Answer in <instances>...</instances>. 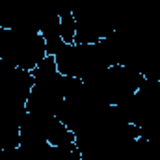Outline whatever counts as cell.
Instances as JSON below:
<instances>
[{
  "label": "cell",
  "mask_w": 160,
  "mask_h": 160,
  "mask_svg": "<svg viewBox=\"0 0 160 160\" xmlns=\"http://www.w3.org/2000/svg\"><path fill=\"white\" fill-rule=\"evenodd\" d=\"M34 86L32 71H24L19 67H13L4 77H0V112L21 121L24 119L26 112V101Z\"/></svg>",
  "instance_id": "7"
},
{
  "label": "cell",
  "mask_w": 160,
  "mask_h": 160,
  "mask_svg": "<svg viewBox=\"0 0 160 160\" xmlns=\"http://www.w3.org/2000/svg\"><path fill=\"white\" fill-rule=\"evenodd\" d=\"M69 145L75 143V134L56 116L26 114L21 123L19 145Z\"/></svg>",
  "instance_id": "6"
},
{
  "label": "cell",
  "mask_w": 160,
  "mask_h": 160,
  "mask_svg": "<svg viewBox=\"0 0 160 160\" xmlns=\"http://www.w3.org/2000/svg\"><path fill=\"white\" fill-rule=\"evenodd\" d=\"M47 56V45L39 32L0 26V58L8 60L13 67L34 71Z\"/></svg>",
  "instance_id": "5"
},
{
  "label": "cell",
  "mask_w": 160,
  "mask_h": 160,
  "mask_svg": "<svg viewBox=\"0 0 160 160\" xmlns=\"http://www.w3.org/2000/svg\"><path fill=\"white\" fill-rule=\"evenodd\" d=\"M56 67L63 77L78 80H88L93 75L110 67L108 56L101 45L97 43H71L63 45L60 52L54 56Z\"/></svg>",
  "instance_id": "4"
},
{
  "label": "cell",
  "mask_w": 160,
  "mask_h": 160,
  "mask_svg": "<svg viewBox=\"0 0 160 160\" xmlns=\"http://www.w3.org/2000/svg\"><path fill=\"white\" fill-rule=\"evenodd\" d=\"M21 143V121L0 112V151L19 147Z\"/></svg>",
  "instance_id": "9"
},
{
  "label": "cell",
  "mask_w": 160,
  "mask_h": 160,
  "mask_svg": "<svg viewBox=\"0 0 160 160\" xmlns=\"http://www.w3.org/2000/svg\"><path fill=\"white\" fill-rule=\"evenodd\" d=\"M11 69H13V65H11L8 60H2V58H0V77H4V75H6L8 71H11Z\"/></svg>",
  "instance_id": "14"
},
{
  "label": "cell",
  "mask_w": 160,
  "mask_h": 160,
  "mask_svg": "<svg viewBox=\"0 0 160 160\" xmlns=\"http://www.w3.org/2000/svg\"><path fill=\"white\" fill-rule=\"evenodd\" d=\"M48 160H82V158H80L77 145L69 143V145H52Z\"/></svg>",
  "instance_id": "10"
},
{
  "label": "cell",
  "mask_w": 160,
  "mask_h": 160,
  "mask_svg": "<svg viewBox=\"0 0 160 160\" xmlns=\"http://www.w3.org/2000/svg\"><path fill=\"white\" fill-rule=\"evenodd\" d=\"M0 160H28V158H26V155L21 147H13V149L0 151Z\"/></svg>",
  "instance_id": "12"
},
{
  "label": "cell",
  "mask_w": 160,
  "mask_h": 160,
  "mask_svg": "<svg viewBox=\"0 0 160 160\" xmlns=\"http://www.w3.org/2000/svg\"><path fill=\"white\" fill-rule=\"evenodd\" d=\"M116 108L125 121L138 127L140 138L160 143V80H143L138 91Z\"/></svg>",
  "instance_id": "1"
},
{
  "label": "cell",
  "mask_w": 160,
  "mask_h": 160,
  "mask_svg": "<svg viewBox=\"0 0 160 160\" xmlns=\"http://www.w3.org/2000/svg\"><path fill=\"white\" fill-rule=\"evenodd\" d=\"M15 6L22 8L24 11H28L30 15L36 17L38 24H39V32L47 26V24H52L56 21H60L58 13L54 11L52 8V2L50 0H11Z\"/></svg>",
  "instance_id": "8"
},
{
  "label": "cell",
  "mask_w": 160,
  "mask_h": 160,
  "mask_svg": "<svg viewBox=\"0 0 160 160\" xmlns=\"http://www.w3.org/2000/svg\"><path fill=\"white\" fill-rule=\"evenodd\" d=\"M143 77L125 65H110L104 71L93 75L91 78L82 80L88 88V91L93 95L95 101L101 104L116 106L125 99L132 97L138 88L142 86Z\"/></svg>",
  "instance_id": "3"
},
{
  "label": "cell",
  "mask_w": 160,
  "mask_h": 160,
  "mask_svg": "<svg viewBox=\"0 0 160 160\" xmlns=\"http://www.w3.org/2000/svg\"><path fill=\"white\" fill-rule=\"evenodd\" d=\"M50 2H52L54 11L58 13V17H63V15L73 13V6L77 0H50Z\"/></svg>",
  "instance_id": "11"
},
{
  "label": "cell",
  "mask_w": 160,
  "mask_h": 160,
  "mask_svg": "<svg viewBox=\"0 0 160 160\" xmlns=\"http://www.w3.org/2000/svg\"><path fill=\"white\" fill-rule=\"evenodd\" d=\"M149 160H160V143H153V142H151V153H149Z\"/></svg>",
  "instance_id": "13"
},
{
  "label": "cell",
  "mask_w": 160,
  "mask_h": 160,
  "mask_svg": "<svg viewBox=\"0 0 160 160\" xmlns=\"http://www.w3.org/2000/svg\"><path fill=\"white\" fill-rule=\"evenodd\" d=\"M34 86L26 101L28 114L56 116L65 99V77L58 71L54 56H47L32 71Z\"/></svg>",
  "instance_id": "2"
}]
</instances>
